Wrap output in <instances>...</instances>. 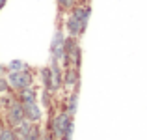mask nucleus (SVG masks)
Here are the masks:
<instances>
[{"mask_svg": "<svg viewBox=\"0 0 147 140\" xmlns=\"http://www.w3.org/2000/svg\"><path fill=\"white\" fill-rule=\"evenodd\" d=\"M76 107H78V92L75 90L71 95L67 97V103H65V108H63V110L73 118V116L76 114Z\"/></svg>", "mask_w": 147, "mask_h": 140, "instance_id": "nucleus-10", "label": "nucleus"}, {"mask_svg": "<svg viewBox=\"0 0 147 140\" xmlns=\"http://www.w3.org/2000/svg\"><path fill=\"white\" fill-rule=\"evenodd\" d=\"M56 2L61 10H71V7L75 6V0H56Z\"/></svg>", "mask_w": 147, "mask_h": 140, "instance_id": "nucleus-16", "label": "nucleus"}, {"mask_svg": "<svg viewBox=\"0 0 147 140\" xmlns=\"http://www.w3.org/2000/svg\"><path fill=\"white\" fill-rule=\"evenodd\" d=\"M0 140H17L13 127H2L0 129Z\"/></svg>", "mask_w": 147, "mask_h": 140, "instance_id": "nucleus-12", "label": "nucleus"}, {"mask_svg": "<svg viewBox=\"0 0 147 140\" xmlns=\"http://www.w3.org/2000/svg\"><path fill=\"white\" fill-rule=\"evenodd\" d=\"M22 108H24V118L28 120V122L32 123H39L41 118H43V110H41V107L36 103H22Z\"/></svg>", "mask_w": 147, "mask_h": 140, "instance_id": "nucleus-5", "label": "nucleus"}, {"mask_svg": "<svg viewBox=\"0 0 147 140\" xmlns=\"http://www.w3.org/2000/svg\"><path fill=\"white\" fill-rule=\"evenodd\" d=\"M69 122H71V116H69L65 110H61L60 114H56V116L50 118V135L54 137V140H60L61 138L63 129H65V125H67Z\"/></svg>", "mask_w": 147, "mask_h": 140, "instance_id": "nucleus-2", "label": "nucleus"}, {"mask_svg": "<svg viewBox=\"0 0 147 140\" xmlns=\"http://www.w3.org/2000/svg\"><path fill=\"white\" fill-rule=\"evenodd\" d=\"M63 32L61 30H56L54 32V37H52V43H50V58H54V60H58L61 64V60H63Z\"/></svg>", "mask_w": 147, "mask_h": 140, "instance_id": "nucleus-4", "label": "nucleus"}, {"mask_svg": "<svg viewBox=\"0 0 147 140\" xmlns=\"http://www.w3.org/2000/svg\"><path fill=\"white\" fill-rule=\"evenodd\" d=\"M7 84L13 90H22L26 86H32V75L28 73V69H22V71H9L7 73Z\"/></svg>", "mask_w": 147, "mask_h": 140, "instance_id": "nucleus-1", "label": "nucleus"}, {"mask_svg": "<svg viewBox=\"0 0 147 140\" xmlns=\"http://www.w3.org/2000/svg\"><path fill=\"white\" fill-rule=\"evenodd\" d=\"M41 82H43V88H45V90H49L50 93H54L52 71H50V67H43V69H41Z\"/></svg>", "mask_w": 147, "mask_h": 140, "instance_id": "nucleus-11", "label": "nucleus"}, {"mask_svg": "<svg viewBox=\"0 0 147 140\" xmlns=\"http://www.w3.org/2000/svg\"><path fill=\"white\" fill-rule=\"evenodd\" d=\"M41 101H43V105L45 107H50V92L49 90H41Z\"/></svg>", "mask_w": 147, "mask_h": 140, "instance_id": "nucleus-17", "label": "nucleus"}, {"mask_svg": "<svg viewBox=\"0 0 147 140\" xmlns=\"http://www.w3.org/2000/svg\"><path fill=\"white\" fill-rule=\"evenodd\" d=\"M39 140H54V137H52L50 133H49V135H41V138H39Z\"/></svg>", "mask_w": 147, "mask_h": 140, "instance_id": "nucleus-19", "label": "nucleus"}, {"mask_svg": "<svg viewBox=\"0 0 147 140\" xmlns=\"http://www.w3.org/2000/svg\"><path fill=\"white\" fill-rule=\"evenodd\" d=\"M88 24H84V22H80L78 19H75L73 15H69L67 21H65V30L69 32V36L71 37H80L84 32H86Z\"/></svg>", "mask_w": 147, "mask_h": 140, "instance_id": "nucleus-6", "label": "nucleus"}, {"mask_svg": "<svg viewBox=\"0 0 147 140\" xmlns=\"http://www.w3.org/2000/svg\"><path fill=\"white\" fill-rule=\"evenodd\" d=\"M80 84V73L76 67H73V65H69V67H65L63 71V86L67 88H78Z\"/></svg>", "mask_w": 147, "mask_h": 140, "instance_id": "nucleus-7", "label": "nucleus"}, {"mask_svg": "<svg viewBox=\"0 0 147 140\" xmlns=\"http://www.w3.org/2000/svg\"><path fill=\"white\" fill-rule=\"evenodd\" d=\"M4 4H6V0H0V7H4Z\"/></svg>", "mask_w": 147, "mask_h": 140, "instance_id": "nucleus-21", "label": "nucleus"}, {"mask_svg": "<svg viewBox=\"0 0 147 140\" xmlns=\"http://www.w3.org/2000/svg\"><path fill=\"white\" fill-rule=\"evenodd\" d=\"M19 101L21 103H36L37 101V92L32 86H26L22 90H19Z\"/></svg>", "mask_w": 147, "mask_h": 140, "instance_id": "nucleus-9", "label": "nucleus"}, {"mask_svg": "<svg viewBox=\"0 0 147 140\" xmlns=\"http://www.w3.org/2000/svg\"><path fill=\"white\" fill-rule=\"evenodd\" d=\"M6 69H7V67H4V65H0V77L4 75V71H6Z\"/></svg>", "mask_w": 147, "mask_h": 140, "instance_id": "nucleus-20", "label": "nucleus"}, {"mask_svg": "<svg viewBox=\"0 0 147 140\" xmlns=\"http://www.w3.org/2000/svg\"><path fill=\"white\" fill-rule=\"evenodd\" d=\"M7 90H9V84H7V79L0 77V95H2V93H6Z\"/></svg>", "mask_w": 147, "mask_h": 140, "instance_id": "nucleus-18", "label": "nucleus"}, {"mask_svg": "<svg viewBox=\"0 0 147 140\" xmlns=\"http://www.w3.org/2000/svg\"><path fill=\"white\" fill-rule=\"evenodd\" d=\"M71 15H73L75 19H78L80 22L88 24V21H90V15H91V7H90V6H73Z\"/></svg>", "mask_w": 147, "mask_h": 140, "instance_id": "nucleus-8", "label": "nucleus"}, {"mask_svg": "<svg viewBox=\"0 0 147 140\" xmlns=\"http://www.w3.org/2000/svg\"><path fill=\"white\" fill-rule=\"evenodd\" d=\"M7 125L9 127H17L21 122H24V108H22L21 101H13V103L7 107Z\"/></svg>", "mask_w": 147, "mask_h": 140, "instance_id": "nucleus-3", "label": "nucleus"}, {"mask_svg": "<svg viewBox=\"0 0 147 140\" xmlns=\"http://www.w3.org/2000/svg\"><path fill=\"white\" fill-rule=\"evenodd\" d=\"M73 131H75V123H73V120L65 125V129H63V135H61V138L60 140H71L73 138Z\"/></svg>", "mask_w": 147, "mask_h": 140, "instance_id": "nucleus-15", "label": "nucleus"}, {"mask_svg": "<svg viewBox=\"0 0 147 140\" xmlns=\"http://www.w3.org/2000/svg\"><path fill=\"white\" fill-rule=\"evenodd\" d=\"M7 69L9 71H22V69H28V67H26V64L22 60H11L7 64Z\"/></svg>", "mask_w": 147, "mask_h": 140, "instance_id": "nucleus-14", "label": "nucleus"}, {"mask_svg": "<svg viewBox=\"0 0 147 140\" xmlns=\"http://www.w3.org/2000/svg\"><path fill=\"white\" fill-rule=\"evenodd\" d=\"M39 138H41V129H39V125H37V123H34L32 129H30V133L26 135L24 140H39Z\"/></svg>", "mask_w": 147, "mask_h": 140, "instance_id": "nucleus-13", "label": "nucleus"}]
</instances>
